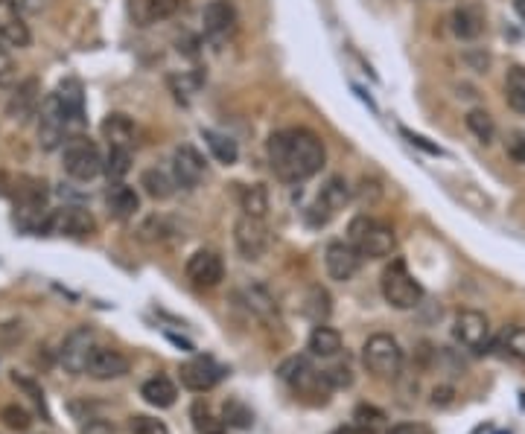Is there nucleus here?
<instances>
[{"mask_svg":"<svg viewBox=\"0 0 525 434\" xmlns=\"http://www.w3.org/2000/svg\"><path fill=\"white\" fill-rule=\"evenodd\" d=\"M266 155L272 172L286 184L310 181L324 167V143L310 129H283L266 143Z\"/></svg>","mask_w":525,"mask_h":434,"instance_id":"obj_1","label":"nucleus"},{"mask_svg":"<svg viewBox=\"0 0 525 434\" xmlns=\"http://www.w3.org/2000/svg\"><path fill=\"white\" fill-rule=\"evenodd\" d=\"M348 242L359 251V257L383 260L391 257L397 248V234L391 225H385L374 216H356L348 225Z\"/></svg>","mask_w":525,"mask_h":434,"instance_id":"obj_2","label":"nucleus"},{"mask_svg":"<svg viewBox=\"0 0 525 434\" xmlns=\"http://www.w3.org/2000/svg\"><path fill=\"white\" fill-rule=\"evenodd\" d=\"M380 292H383L385 303L391 309H400V312H409L423 301V286L415 280V274L409 271L403 260H391L385 266L383 277H380Z\"/></svg>","mask_w":525,"mask_h":434,"instance_id":"obj_3","label":"nucleus"},{"mask_svg":"<svg viewBox=\"0 0 525 434\" xmlns=\"http://www.w3.org/2000/svg\"><path fill=\"white\" fill-rule=\"evenodd\" d=\"M62 167L73 181H94L105 169V164L97 143L91 137L76 134L62 146Z\"/></svg>","mask_w":525,"mask_h":434,"instance_id":"obj_4","label":"nucleus"},{"mask_svg":"<svg viewBox=\"0 0 525 434\" xmlns=\"http://www.w3.org/2000/svg\"><path fill=\"white\" fill-rule=\"evenodd\" d=\"M362 362H365L368 373H374L377 379H397L403 370V350H400L394 335L377 333L365 341Z\"/></svg>","mask_w":525,"mask_h":434,"instance_id":"obj_5","label":"nucleus"},{"mask_svg":"<svg viewBox=\"0 0 525 434\" xmlns=\"http://www.w3.org/2000/svg\"><path fill=\"white\" fill-rule=\"evenodd\" d=\"M348 201H350L348 181H345L342 175H333V178H327V184L321 187V193H318L313 199V204L307 207L304 219H307L310 228H324V225H330V222L339 216V210H345Z\"/></svg>","mask_w":525,"mask_h":434,"instance_id":"obj_6","label":"nucleus"},{"mask_svg":"<svg viewBox=\"0 0 525 434\" xmlns=\"http://www.w3.org/2000/svg\"><path fill=\"white\" fill-rule=\"evenodd\" d=\"M70 129V117L65 111V105L59 100V94H50L47 100L41 102V117H38V143L41 149L53 152L59 146H65Z\"/></svg>","mask_w":525,"mask_h":434,"instance_id":"obj_7","label":"nucleus"},{"mask_svg":"<svg viewBox=\"0 0 525 434\" xmlns=\"http://www.w3.org/2000/svg\"><path fill=\"white\" fill-rule=\"evenodd\" d=\"M453 338L470 353H488L493 347V330L488 315L476 309H461L453 321Z\"/></svg>","mask_w":525,"mask_h":434,"instance_id":"obj_8","label":"nucleus"},{"mask_svg":"<svg viewBox=\"0 0 525 434\" xmlns=\"http://www.w3.org/2000/svg\"><path fill=\"white\" fill-rule=\"evenodd\" d=\"M234 245L245 260H260L272 248V234L266 228V219L257 216H240L234 225Z\"/></svg>","mask_w":525,"mask_h":434,"instance_id":"obj_9","label":"nucleus"},{"mask_svg":"<svg viewBox=\"0 0 525 434\" xmlns=\"http://www.w3.org/2000/svg\"><path fill=\"white\" fill-rule=\"evenodd\" d=\"M41 228L50 231V234L85 239V236H91L97 231V222H94V216H91L88 210H82V207H62V210H53Z\"/></svg>","mask_w":525,"mask_h":434,"instance_id":"obj_10","label":"nucleus"},{"mask_svg":"<svg viewBox=\"0 0 525 434\" xmlns=\"http://www.w3.org/2000/svg\"><path fill=\"white\" fill-rule=\"evenodd\" d=\"M187 280L196 286V289H216L222 280H225V263H222V257L216 254V251H210V248H199L190 260H187Z\"/></svg>","mask_w":525,"mask_h":434,"instance_id":"obj_11","label":"nucleus"},{"mask_svg":"<svg viewBox=\"0 0 525 434\" xmlns=\"http://www.w3.org/2000/svg\"><path fill=\"white\" fill-rule=\"evenodd\" d=\"M132 370V362L126 353L114 350V347H94L91 356H88V365H85V373L97 382H111V379H120Z\"/></svg>","mask_w":525,"mask_h":434,"instance_id":"obj_12","label":"nucleus"},{"mask_svg":"<svg viewBox=\"0 0 525 434\" xmlns=\"http://www.w3.org/2000/svg\"><path fill=\"white\" fill-rule=\"evenodd\" d=\"M278 376L289 385V388H292V391H301V394H315L318 388H327L324 373H318L304 356H292V359H286V362L278 368Z\"/></svg>","mask_w":525,"mask_h":434,"instance_id":"obj_13","label":"nucleus"},{"mask_svg":"<svg viewBox=\"0 0 525 434\" xmlns=\"http://www.w3.org/2000/svg\"><path fill=\"white\" fill-rule=\"evenodd\" d=\"M359 266H362V257H359V251L350 242H330L327 245V251H324V268H327L330 280L348 283V280L356 277Z\"/></svg>","mask_w":525,"mask_h":434,"instance_id":"obj_14","label":"nucleus"},{"mask_svg":"<svg viewBox=\"0 0 525 434\" xmlns=\"http://www.w3.org/2000/svg\"><path fill=\"white\" fill-rule=\"evenodd\" d=\"M0 41H6L9 47L30 44V27L24 21V6H18V0H0Z\"/></svg>","mask_w":525,"mask_h":434,"instance_id":"obj_15","label":"nucleus"},{"mask_svg":"<svg viewBox=\"0 0 525 434\" xmlns=\"http://www.w3.org/2000/svg\"><path fill=\"white\" fill-rule=\"evenodd\" d=\"M202 175H205V158L193 146H178L173 152L175 187L193 190V187H199Z\"/></svg>","mask_w":525,"mask_h":434,"instance_id":"obj_16","label":"nucleus"},{"mask_svg":"<svg viewBox=\"0 0 525 434\" xmlns=\"http://www.w3.org/2000/svg\"><path fill=\"white\" fill-rule=\"evenodd\" d=\"M181 0H126V12L135 27H152L178 12Z\"/></svg>","mask_w":525,"mask_h":434,"instance_id":"obj_17","label":"nucleus"},{"mask_svg":"<svg viewBox=\"0 0 525 434\" xmlns=\"http://www.w3.org/2000/svg\"><path fill=\"white\" fill-rule=\"evenodd\" d=\"M202 24L210 38H228L237 30V9L231 0H210L202 9Z\"/></svg>","mask_w":525,"mask_h":434,"instance_id":"obj_18","label":"nucleus"},{"mask_svg":"<svg viewBox=\"0 0 525 434\" xmlns=\"http://www.w3.org/2000/svg\"><path fill=\"white\" fill-rule=\"evenodd\" d=\"M219 379H222V368L213 359H193V362L181 365V385L187 391L205 394L210 388H216Z\"/></svg>","mask_w":525,"mask_h":434,"instance_id":"obj_19","label":"nucleus"},{"mask_svg":"<svg viewBox=\"0 0 525 434\" xmlns=\"http://www.w3.org/2000/svg\"><path fill=\"white\" fill-rule=\"evenodd\" d=\"M94 333L88 327L82 330H73V333L65 338V347H62V365L70 370V373H85V365H88V356L94 350Z\"/></svg>","mask_w":525,"mask_h":434,"instance_id":"obj_20","label":"nucleus"},{"mask_svg":"<svg viewBox=\"0 0 525 434\" xmlns=\"http://www.w3.org/2000/svg\"><path fill=\"white\" fill-rule=\"evenodd\" d=\"M105 204H108V213H111L114 219L126 222V219H132L140 210V196L129 184L114 181V184L108 187V193H105Z\"/></svg>","mask_w":525,"mask_h":434,"instance_id":"obj_21","label":"nucleus"},{"mask_svg":"<svg viewBox=\"0 0 525 434\" xmlns=\"http://www.w3.org/2000/svg\"><path fill=\"white\" fill-rule=\"evenodd\" d=\"M38 102H41L38 79H27V82H21V85L15 88V94L9 97V102H6V114H9L12 120H27V117H33L35 114Z\"/></svg>","mask_w":525,"mask_h":434,"instance_id":"obj_22","label":"nucleus"},{"mask_svg":"<svg viewBox=\"0 0 525 434\" xmlns=\"http://www.w3.org/2000/svg\"><path fill=\"white\" fill-rule=\"evenodd\" d=\"M493 350L514 365H525V327H520V324L502 327L499 335L493 338Z\"/></svg>","mask_w":525,"mask_h":434,"instance_id":"obj_23","label":"nucleus"},{"mask_svg":"<svg viewBox=\"0 0 525 434\" xmlns=\"http://www.w3.org/2000/svg\"><path fill=\"white\" fill-rule=\"evenodd\" d=\"M140 397L149 402L152 408H173L178 400V388L170 376H149L140 385Z\"/></svg>","mask_w":525,"mask_h":434,"instance_id":"obj_24","label":"nucleus"},{"mask_svg":"<svg viewBox=\"0 0 525 434\" xmlns=\"http://www.w3.org/2000/svg\"><path fill=\"white\" fill-rule=\"evenodd\" d=\"M450 27L458 38L464 41H473L485 33V15L479 6H458L453 15H450Z\"/></svg>","mask_w":525,"mask_h":434,"instance_id":"obj_25","label":"nucleus"},{"mask_svg":"<svg viewBox=\"0 0 525 434\" xmlns=\"http://www.w3.org/2000/svg\"><path fill=\"white\" fill-rule=\"evenodd\" d=\"M307 350L313 353L315 359H333V356L342 353V335L327 324H318L307 338Z\"/></svg>","mask_w":525,"mask_h":434,"instance_id":"obj_26","label":"nucleus"},{"mask_svg":"<svg viewBox=\"0 0 525 434\" xmlns=\"http://www.w3.org/2000/svg\"><path fill=\"white\" fill-rule=\"evenodd\" d=\"M56 94H59V100L65 105V111H68L70 129H73V132L82 129V126H85V100H82V88H79V82H76V79L62 82V88H59Z\"/></svg>","mask_w":525,"mask_h":434,"instance_id":"obj_27","label":"nucleus"},{"mask_svg":"<svg viewBox=\"0 0 525 434\" xmlns=\"http://www.w3.org/2000/svg\"><path fill=\"white\" fill-rule=\"evenodd\" d=\"M243 298L248 312H254L257 318H263V321H278V303H275V298H272L263 286H245Z\"/></svg>","mask_w":525,"mask_h":434,"instance_id":"obj_28","label":"nucleus"},{"mask_svg":"<svg viewBox=\"0 0 525 434\" xmlns=\"http://www.w3.org/2000/svg\"><path fill=\"white\" fill-rule=\"evenodd\" d=\"M103 134L108 146H126L132 149V137H135V126L126 114H108L103 123Z\"/></svg>","mask_w":525,"mask_h":434,"instance_id":"obj_29","label":"nucleus"},{"mask_svg":"<svg viewBox=\"0 0 525 434\" xmlns=\"http://www.w3.org/2000/svg\"><path fill=\"white\" fill-rule=\"evenodd\" d=\"M140 187L146 190V196L164 201L175 193V178L173 175H167L164 169H146V172L140 175Z\"/></svg>","mask_w":525,"mask_h":434,"instance_id":"obj_30","label":"nucleus"},{"mask_svg":"<svg viewBox=\"0 0 525 434\" xmlns=\"http://www.w3.org/2000/svg\"><path fill=\"white\" fill-rule=\"evenodd\" d=\"M505 102L511 111L525 114V67H511L505 73Z\"/></svg>","mask_w":525,"mask_h":434,"instance_id":"obj_31","label":"nucleus"},{"mask_svg":"<svg viewBox=\"0 0 525 434\" xmlns=\"http://www.w3.org/2000/svg\"><path fill=\"white\" fill-rule=\"evenodd\" d=\"M205 134V140H208V149L213 152V158L219 161V164H225V167H231V164H237V158H240V149H237V143L231 140V137H225V134L219 132H202Z\"/></svg>","mask_w":525,"mask_h":434,"instance_id":"obj_32","label":"nucleus"},{"mask_svg":"<svg viewBox=\"0 0 525 434\" xmlns=\"http://www.w3.org/2000/svg\"><path fill=\"white\" fill-rule=\"evenodd\" d=\"M330 312H333V301H330L327 289L313 286V289L307 292V298H304V315L313 318L315 324H324V321L330 318Z\"/></svg>","mask_w":525,"mask_h":434,"instance_id":"obj_33","label":"nucleus"},{"mask_svg":"<svg viewBox=\"0 0 525 434\" xmlns=\"http://www.w3.org/2000/svg\"><path fill=\"white\" fill-rule=\"evenodd\" d=\"M190 420H193V429L199 434H225V420H219L213 411H210V405L205 402H193V408H190Z\"/></svg>","mask_w":525,"mask_h":434,"instance_id":"obj_34","label":"nucleus"},{"mask_svg":"<svg viewBox=\"0 0 525 434\" xmlns=\"http://www.w3.org/2000/svg\"><path fill=\"white\" fill-rule=\"evenodd\" d=\"M240 204H243L245 216H257V219H266L269 213V193L263 184H251L240 193Z\"/></svg>","mask_w":525,"mask_h":434,"instance_id":"obj_35","label":"nucleus"},{"mask_svg":"<svg viewBox=\"0 0 525 434\" xmlns=\"http://www.w3.org/2000/svg\"><path fill=\"white\" fill-rule=\"evenodd\" d=\"M129 169H132V149H126V146H111L103 169L105 175H108V181H120V178H126Z\"/></svg>","mask_w":525,"mask_h":434,"instance_id":"obj_36","label":"nucleus"},{"mask_svg":"<svg viewBox=\"0 0 525 434\" xmlns=\"http://www.w3.org/2000/svg\"><path fill=\"white\" fill-rule=\"evenodd\" d=\"M467 129L476 134V140L479 143H493V137H496V123H493V117H490L485 108H473L470 114H467Z\"/></svg>","mask_w":525,"mask_h":434,"instance_id":"obj_37","label":"nucleus"},{"mask_svg":"<svg viewBox=\"0 0 525 434\" xmlns=\"http://www.w3.org/2000/svg\"><path fill=\"white\" fill-rule=\"evenodd\" d=\"M222 420L228 423V426H237V429H251V423H254V414H251V408L240 400H228L225 402V408H222Z\"/></svg>","mask_w":525,"mask_h":434,"instance_id":"obj_38","label":"nucleus"},{"mask_svg":"<svg viewBox=\"0 0 525 434\" xmlns=\"http://www.w3.org/2000/svg\"><path fill=\"white\" fill-rule=\"evenodd\" d=\"M0 420H3V426L6 429H12V432H27L30 429V414L24 411V408H18V405H6V408H0Z\"/></svg>","mask_w":525,"mask_h":434,"instance_id":"obj_39","label":"nucleus"},{"mask_svg":"<svg viewBox=\"0 0 525 434\" xmlns=\"http://www.w3.org/2000/svg\"><path fill=\"white\" fill-rule=\"evenodd\" d=\"M129 429H132V434H170L164 420H155V417H146V414H135L129 420Z\"/></svg>","mask_w":525,"mask_h":434,"instance_id":"obj_40","label":"nucleus"},{"mask_svg":"<svg viewBox=\"0 0 525 434\" xmlns=\"http://www.w3.org/2000/svg\"><path fill=\"white\" fill-rule=\"evenodd\" d=\"M170 234H173V231H170V225H167L164 216H152V219H146L143 228H140V236H143L146 242H161V239H167Z\"/></svg>","mask_w":525,"mask_h":434,"instance_id":"obj_41","label":"nucleus"},{"mask_svg":"<svg viewBox=\"0 0 525 434\" xmlns=\"http://www.w3.org/2000/svg\"><path fill=\"white\" fill-rule=\"evenodd\" d=\"M324 373V382L330 391H342V388H350L353 385V370L348 365H336L330 370H321Z\"/></svg>","mask_w":525,"mask_h":434,"instance_id":"obj_42","label":"nucleus"},{"mask_svg":"<svg viewBox=\"0 0 525 434\" xmlns=\"http://www.w3.org/2000/svg\"><path fill=\"white\" fill-rule=\"evenodd\" d=\"M15 73H18L15 59H12V53H9L6 41H0V88L12 85V82H15Z\"/></svg>","mask_w":525,"mask_h":434,"instance_id":"obj_43","label":"nucleus"},{"mask_svg":"<svg viewBox=\"0 0 525 434\" xmlns=\"http://www.w3.org/2000/svg\"><path fill=\"white\" fill-rule=\"evenodd\" d=\"M505 152H508V158H511L514 164H525V129H520V132H514L508 137Z\"/></svg>","mask_w":525,"mask_h":434,"instance_id":"obj_44","label":"nucleus"},{"mask_svg":"<svg viewBox=\"0 0 525 434\" xmlns=\"http://www.w3.org/2000/svg\"><path fill=\"white\" fill-rule=\"evenodd\" d=\"M385 434H432V429L423 426V423H397V426H391Z\"/></svg>","mask_w":525,"mask_h":434,"instance_id":"obj_45","label":"nucleus"},{"mask_svg":"<svg viewBox=\"0 0 525 434\" xmlns=\"http://www.w3.org/2000/svg\"><path fill=\"white\" fill-rule=\"evenodd\" d=\"M82 434H114V429H111L108 423H103V420H94V423L85 426V432Z\"/></svg>","mask_w":525,"mask_h":434,"instance_id":"obj_46","label":"nucleus"},{"mask_svg":"<svg viewBox=\"0 0 525 434\" xmlns=\"http://www.w3.org/2000/svg\"><path fill=\"white\" fill-rule=\"evenodd\" d=\"M50 6V0H24V9H30V12H44Z\"/></svg>","mask_w":525,"mask_h":434,"instance_id":"obj_47","label":"nucleus"},{"mask_svg":"<svg viewBox=\"0 0 525 434\" xmlns=\"http://www.w3.org/2000/svg\"><path fill=\"white\" fill-rule=\"evenodd\" d=\"M336 434H377V432L368 429V426H345V429H339Z\"/></svg>","mask_w":525,"mask_h":434,"instance_id":"obj_48","label":"nucleus"},{"mask_svg":"<svg viewBox=\"0 0 525 434\" xmlns=\"http://www.w3.org/2000/svg\"><path fill=\"white\" fill-rule=\"evenodd\" d=\"M514 9H517V15L523 18V24H525V0H514Z\"/></svg>","mask_w":525,"mask_h":434,"instance_id":"obj_49","label":"nucleus"}]
</instances>
